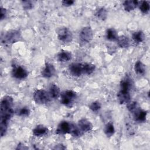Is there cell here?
Listing matches in <instances>:
<instances>
[{"label":"cell","instance_id":"obj_1","mask_svg":"<svg viewBox=\"0 0 150 150\" xmlns=\"http://www.w3.org/2000/svg\"><path fill=\"white\" fill-rule=\"evenodd\" d=\"M13 100L11 96H5L1 101L0 131L1 137L5 135L9 122L13 114Z\"/></svg>","mask_w":150,"mask_h":150},{"label":"cell","instance_id":"obj_2","mask_svg":"<svg viewBox=\"0 0 150 150\" xmlns=\"http://www.w3.org/2000/svg\"><path fill=\"white\" fill-rule=\"evenodd\" d=\"M132 80L128 76H126L121 81L120 84V90L117 94V98L120 104H127L130 101V91L132 88Z\"/></svg>","mask_w":150,"mask_h":150},{"label":"cell","instance_id":"obj_3","mask_svg":"<svg viewBox=\"0 0 150 150\" xmlns=\"http://www.w3.org/2000/svg\"><path fill=\"white\" fill-rule=\"evenodd\" d=\"M21 38V33L19 30H9L1 38V42L4 44L11 45L20 41Z\"/></svg>","mask_w":150,"mask_h":150},{"label":"cell","instance_id":"obj_4","mask_svg":"<svg viewBox=\"0 0 150 150\" xmlns=\"http://www.w3.org/2000/svg\"><path fill=\"white\" fill-rule=\"evenodd\" d=\"M77 97V93L75 91L71 90H66L60 94V103L64 106L71 108Z\"/></svg>","mask_w":150,"mask_h":150},{"label":"cell","instance_id":"obj_5","mask_svg":"<svg viewBox=\"0 0 150 150\" xmlns=\"http://www.w3.org/2000/svg\"><path fill=\"white\" fill-rule=\"evenodd\" d=\"M35 102L38 104H45L51 100L49 93L44 89H38L35 91L33 95Z\"/></svg>","mask_w":150,"mask_h":150},{"label":"cell","instance_id":"obj_6","mask_svg":"<svg viewBox=\"0 0 150 150\" xmlns=\"http://www.w3.org/2000/svg\"><path fill=\"white\" fill-rule=\"evenodd\" d=\"M93 38V32L90 26L83 27L79 32V40L84 45L90 43Z\"/></svg>","mask_w":150,"mask_h":150},{"label":"cell","instance_id":"obj_7","mask_svg":"<svg viewBox=\"0 0 150 150\" xmlns=\"http://www.w3.org/2000/svg\"><path fill=\"white\" fill-rule=\"evenodd\" d=\"M57 38L63 43H68L73 40V34L66 27L60 28L57 31Z\"/></svg>","mask_w":150,"mask_h":150},{"label":"cell","instance_id":"obj_8","mask_svg":"<svg viewBox=\"0 0 150 150\" xmlns=\"http://www.w3.org/2000/svg\"><path fill=\"white\" fill-rule=\"evenodd\" d=\"M12 76L17 79H24L28 76V72L26 69L20 65H15L12 70Z\"/></svg>","mask_w":150,"mask_h":150},{"label":"cell","instance_id":"obj_9","mask_svg":"<svg viewBox=\"0 0 150 150\" xmlns=\"http://www.w3.org/2000/svg\"><path fill=\"white\" fill-rule=\"evenodd\" d=\"M70 74L74 77H79L84 74L83 63H72L69 66Z\"/></svg>","mask_w":150,"mask_h":150},{"label":"cell","instance_id":"obj_10","mask_svg":"<svg viewBox=\"0 0 150 150\" xmlns=\"http://www.w3.org/2000/svg\"><path fill=\"white\" fill-rule=\"evenodd\" d=\"M71 123L66 121H61L56 129V133L59 135H64L66 134H70L71 129Z\"/></svg>","mask_w":150,"mask_h":150},{"label":"cell","instance_id":"obj_11","mask_svg":"<svg viewBox=\"0 0 150 150\" xmlns=\"http://www.w3.org/2000/svg\"><path fill=\"white\" fill-rule=\"evenodd\" d=\"M56 73V69L54 66L50 63H47L45 64V66L41 72V75L43 77L49 79L52 77Z\"/></svg>","mask_w":150,"mask_h":150},{"label":"cell","instance_id":"obj_12","mask_svg":"<svg viewBox=\"0 0 150 150\" xmlns=\"http://www.w3.org/2000/svg\"><path fill=\"white\" fill-rule=\"evenodd\" d=\"M78 127L84 133L90 131L93 129V125L90 121L86 118H81L78 121Z\"/></svg>","mask_w":150,"mask_h":150},{"label":"cell","instance_id":"obj_13","mask_svg":"<svg viewBox=\"0 0 150 150\" xmlns=\"http://www.w3.org/2000/svg\"><path fill=\"white\" fill-rule=\"evenodd\" d=\"M134 120L139 122H144L146 120L147 117V112L144 110L141 109L139 108L138 110H137L135 112L132 114Z\"/></svg>","mask_w":150,"mask_h":150},{"label":"cell","instance_id":"obj_14","mask_svg":"<svg viewBox=\"0 0 150 150\" xmlns=\"http://www.w3.org/2000/svg\"><path fill=\"white\" fill-rule=\"evenodd\" d=\"M57 58L59 62H67L71 59L72 54L68 50H62L57 54Z\"/></svg>","mask_w":150,"mask_h":150},{"label":"cell","instance_id":"obj_15","mask_svg":"<svg viewBox=\"0 0 150 150\" xmlns=\"http://www.w3.org/2000/svg\"><path fill=\"white\" fill-rule=\"evenodd\" d=\"M139 1L136 0H128L123 2V7L125 11L130 12L134 10L138 6Z\"/></svg>","mask_w":150,"mask_h":150},{"label":"cell","instance_id":"obj_16","mask_svg":"<svg viewBox=\"0 0 150 150\" xmlns=\"http://www.w3.org/2000/svg\"><path fill=\"white\" fill-rule=\"evenodd\" d=\"M117 41L118 46L121 48H127L130 46V40L129 38L125 35L118 36Z\"/></svg>","mask_w":150,"mask_h":150},{"label":"cell","instance_id":"obj_17","mask_svg":"<svg viewBox=\"0 0 150 150\" xmlns=\"http://www.w3.org/2000/svg\"><path fill=\"white\" fill-rule=\"evenodd\" d=\"M48 131V129L43 125H38L36 126L33 131V134L36 137H42L45 135Z\"/></svg>","mask_w":150,"mask_h":150},{"label":"cell","instance_id":"obj_18","mask_svg":"<svg viewBox=\"0 0 150 150\" xmlns=\"http://www.w3.org/2000/svg\"><path fill=\"white\" fill-rule=\"evenodd\" d=\"M49 95L51 98L56 99L60 94V90L59 87L55 84H51L49 87Z\"/></svg>","mask_w":150,"mask_h":150},{"label":"cell","instance_id":"obj_19","mask_svg":"<svg viewBox=\"0 0 150 150\" xmlns=\"http://www.w3.org/2000/svg\"><path fill=\"white\" fill-rule=\"evenodd\" d=\"M134 70L137 74L140 75V76H143L145 73V65L144 64V63L142 62H141L140 60H138L135 63Z\"/></svg>","mask_w":150,"mask_h":150},{"label":"cell","instance_id":"obj_20","mask_svg":"<svg viewBox=\"0 0 150 150\" xmlns=\"http://www.w3.org/2000/svg\"><path fill=\"white\" fill-rule=\"evenodd\" d=\"M95 15L98 19L101 21H104L107 18V15H108L107 11L105 8L100 7L96 10Z\"/></svg>","mask_w":150,"mask_h":150},{"label":"cell","instance_id":"obj_21","mask_svg":"<svg viewBox=\"0 0 150 150\" xmlns=\"http://www.w3.org/2000/svg\"><path fill=\"white\" fill-rule=\"evenodd\" d=\"M118 34L117 31L114 28H108L106 30V38L110 41L117 40L118 38Z\"/></svg>","mask_w":150,"mask_h":150},{"label":"cell","instance_id":"obj_22","mask_svg":"<svg viewBox=\"0 0 150 150\" xmlns=\"http://www.w3.org/2000/svg\"><path fill=\"white\" fill-rule=\"evenodd\" d=\"M132 38L135 42L138 43H141L145 40V35L142 31L138 30L133 33Z\"/></svg>","mask_w":150,"mask_h":150},{"label":"cell","instance_id":"obj_23","mask_svg":"<svg viewBox=\"0 0 150 150\" xmlns=\"http://www.w3.org/2000/svg\"><path fill=\"white\" fill-rule=\"evenodd\" d=\"M104 133L107 137H112L115 133V128L114 124L111 122H108L105 126Z\"/></svg>","mask_w":150,"mask_h":150},{"label":"cell","instance_id":"obj_24","mask_svg":"<svg viewBox=\"0 0 150 150\" xmlns=\"http://www.w3.org/2000/svg\"><path fill=\"white\" fill-rule=\"evenodd\" d=\"M139 10L142 13L146 14L149 12L150 9V5L149 2L146 1H142L141 2H139L138 4Z\"/></svg>","mask_w":150,"mask_h":150},{"label":"cell","instance_id":"obj_25","mask_svg":"<svg viewBox=\"0 0 150 150\" xmlns=\"http://www.w3.org/2000/svg\"><path fill=\"white\" fill-rule=\"evenodd\" d=\"M83 68L84 74L90 75L96 69V66L94 64L90 63H83Z\"/></svg>","mask_w":150,"mask_h":150},{"label":"cell","instance_id":"obj_26","mask_svg":"<svg viewBox=\"0 0 150 150\" xmlns=\"http://www.w3.org/2000/svg\"><path fill=\"white\" fill-rule=\"evenodd\" d=\"M127 108L128 110L132 114L135 112L140 107L138 103L135 101H129L127 103Z\"/></svg>","mask_w":150,"mask_h":150},{"label":"cell","instance_id":"obj_27","mask_svg":"<svg viewBox=\"0 0 150 150\" xmlns=\"http://www.w3.org/2000/svg\"><path fill=\"white\" fill-rule=\"evenodd\" d=\"M70 134H71L74 137H79L81 136L83 134V132L80 130L78 125H76L74 124H71Z\"/></svg>","mask_w":150,"mask_h":150},{"label":"cell","instance_id":"obj_28","mask_svg":"<svg viewBox=\"0 0 150 150\" xmlns=\"http://www.w3.org/2000/svg\"><path fill=\"white\" fill-rule=\"evenodd\" d=\"M30 114V111L29 108L27 107H23L20 108L17 112V115L20 117H28Z\"/></svg>","mask_w":150,"mask_h":150},{"label":"cell","instance_id":"obj_29","mask_svg":"<svg viewBox=\"0 0 150 150\" xmlns=\"http://www.w3.org/2000/svg\"><path fill=\"white\" fill-rule=\"evenodd\" d=\"M101 108V104L98 101H94L90 103L89 105V108L93 112H98Z\"/></svg>","mask_w":150,"mask_h":150},{"label":"cell","instance_id":"obj_30","mask_svg":"<svg viewBox=\"0 0 150 150\" xmlns=\"http://www.w3.org/2000/svg\"><path fill=\"white\" fill-rule=\"evenodd\" d=\"M22 5L25 10H30L33 8L34 4L32 1H22Z\"/></svg>","mask_w":150,"mask_h":150},{"label":"cell","instance_id":"obj_31","mask_svg":"<svg viewBox=\"0 0 150 150\" xmlns=\"http://www.w3.org/2000/svg\"><path fill=\"white\" fill-rule=\"evenodd\" d=\"M62 5L64 6L69 7V6H71L74 4V1H73V0H63V1H62Z\"/></svg>","mask_w":150,"mask_h":150},{"label":"cell","instance_id":"obj_32","mask_svg":"<svg viewBox=\"0 0 150 150\" xmlns=\"http://www.w3.org/2000/svg\"><path fill=\"white\" fill-rule=\"evenodd\" d=\"M1 21H2L3 19H4L5 18H6V10L5 8H3V7H1Z\"/></svg>","mask_w":150,"mask_h":150},{"label":"cell","instance_id":"obj_33","mask_svg":"<svg viewBox=\"0 0 150 150\" xmlns=\"http://www.w3.org/2000/svg\"><path fill=\"white\" fill-rule=\"evenodd\" d=\"M28 149V147H27L25 145L21 144H18L17 147L16 148V149Z\"/></svg>","mask_w":150,"mask_h":150},{"label":"cell","instance_id":"obj_34","mask_svg":"<svg viewBox=\"0 0 150 150\" xmlns=\"http://www.w3.org/2000/svg\"><path fill=\"white\" fill-rule=\"evenodd\" d=\"M54 149H66V146H64L63 144H58L56 145L54 147Z\"/></svg>","mask_w":150,"mask_h":150}]
</instances>
